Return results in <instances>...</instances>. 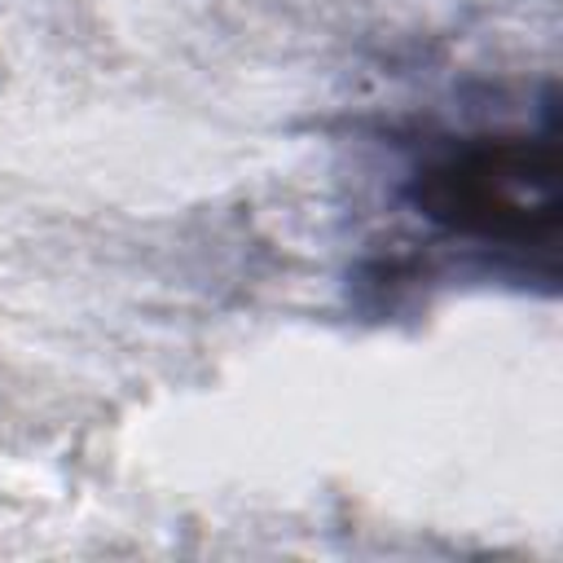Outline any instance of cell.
I'll return each instance as SVG.
<instances>
[{
    "mask_svg": "<svg viewBox=\"0 0 563 563\" xmlns=\"http://www.w3.org/2000/svg\"><path fill=\"white\" fill-rule=\"evenodd\" d=\"M405 202L444 238L510 255H554V132H479L431 145L405 176Z\"/></svg>",
    "mask_w": 563,
    "mask_h": 563,
    "instance_id": "6da1fadb",
    "label": "cell"
}]
</instances>
